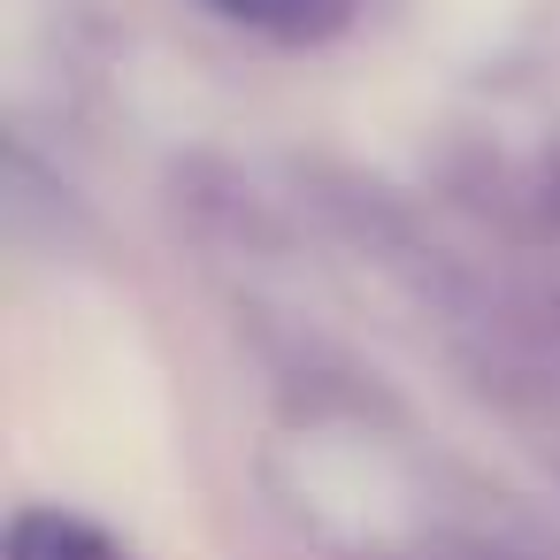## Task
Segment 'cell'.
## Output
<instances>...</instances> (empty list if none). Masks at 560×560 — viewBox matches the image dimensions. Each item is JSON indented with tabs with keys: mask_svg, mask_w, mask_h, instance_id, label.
Masks as SVG:
<instances>
[{
	"mask_svg": "<svg viewBox=\"0 0 560 560\" xmlns=\"http://www.w3.org/2000/svg\"><path fill=\"white\" fill-rule=\"evenodd\" d=\"M0 560H124V545L85 522V514H62V506H24L9 522V552Z\"/></svg>",
	"mask_w": 560,
	"mask_h": 560,
	"instance_id": "6da1fadb",
	"label": "cell"
},
{
	"mask_svg": "<svg viewBox=\"0 0 560 560\" xmlns=\"http://www.w3.org/2000/svg\"><path fill=\"white\" fill-rule=\"evenodd\" d=\"M208 9L231 24H254V32H307V16L323 0H208Z\"/></svg>",
	"mask_w": 560,
	"mask_h": 560,
	"instance_id": "7a4b0ae2",
	"label": "cell"
}]
</instances>
